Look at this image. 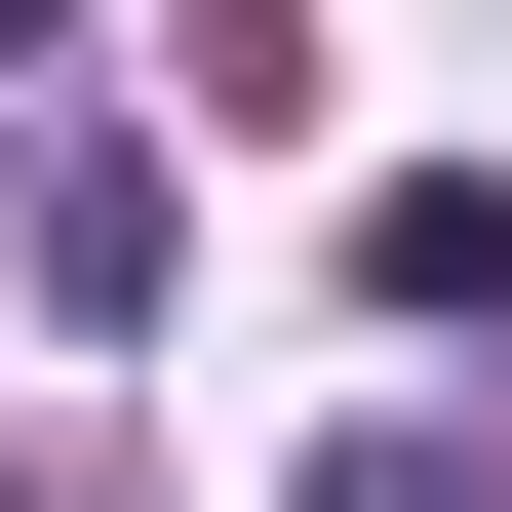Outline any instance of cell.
Returning <instances> with one entry per match:
<instances>
[{"instance_id":"cell-1","label":"cell","mask_w":512,"mask_h":512,"mask_svg":"<svg viewBox=\"0 0 512 512\" xmlns=\"http://www.w3.org/2000/svg\"><path fill=\"white\" fill-rule=\"evenodd\" d=\"M355 316H394V355H512V158H394V197H355Z\"/></svg>"},{"instance_id":"cell-3","label":"cell","mask_w":512,"mask_h":512,"mask_svg":"<svg viewBox=\"0 0 512 512\" xmlns=\"http://www.w3.org/2000/svg\"><path fill=\"white\" fill-rule=\"evenodd\" d=\"M276 512H512V434H473V394H355V434L276 473Z\"/></svg>"},{"instance_id":"cell-2","label":"cell","mask_w":512,"mask_h":512,"mask_svg":"<svg viewBox=\"0 0 512 512\" xmlns=\"http://www.w3.org/2000/svg\"><path fill=\"white\" fill-rule=\"evenodd\" d=\"M0 276H40V316H79V355H119V316H158V158H119V119H79L40 197H0Z\"/></svg>"}]
</instances>
